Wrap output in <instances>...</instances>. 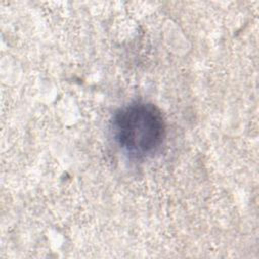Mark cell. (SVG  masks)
<instances>
[{
    "mask_svg": "<svg viewBox=\"0 0 259 259\" xmlns=\"http://www.w3.org/2000/svg\"><path fill=\"white\" fill-rule=\"evenodd\" d=\"M112 137L119 149L131 158L153 157L166 139V122L153 103L135 101L118 108L110 121Z\"/></svg>",
    "mask_w": 259,
    "mask_h": 259,
    "instance_id": "1",
    "label": "cell"
}]
</instances>
